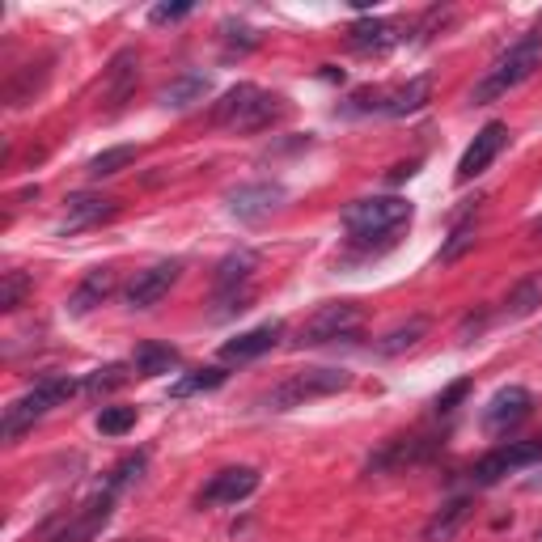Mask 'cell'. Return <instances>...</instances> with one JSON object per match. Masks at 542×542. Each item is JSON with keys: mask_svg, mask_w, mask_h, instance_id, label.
I'll list each match as a JSON object with an SVG mask.
<instances>
[{"mask_svg": "<svg viewBox=\"0 0 542 542\" xmlns=\"http://www.w3.org/2000/svg\"><path fill=\"white\" fill-rule=\"evenodd\" d=\"M538 68H542V26L530 30V34H521V39H517L509 51H504V56H500L492 68L483 72V81H475V89H471V102L483 106V102L504 98L509 89L526 85Z\"/></svg>", "mask_w": 542, "mask_h": 542, "instance_id": "obj_1", "label": "cell"}, {"mask_svg": "<svg viewBox=\"0 0 542 542\" xmlns=\"http://www.w3.org/2000/svg\"><path fill=\"white\" fill-rule=\"evenodd\" d=\"M280 115H284V98L267 94L263 85H250V81L225 89L221 102L212 106V123L225 132H263Z\"/></svg>", "mask_w": 542, "mask_h": 542, "instance_id": "obj_2", "label": "cell"}, {"mask_svg": "<svg viewBox=\"0 0 542 542\" xmlns=\"http://www.w3.org/2000/svg\"><path fill=\"white\" fill-rule=\"evenodd\" d=\"M411 225V204L403 195H373V200H356L343 212V229L356 242H373V238H394L399 229Z\"/></svg>", "mask_w": 542, "mask_h": 542, "instance_id": "obj_3", "label": "cell"}, {"mask_svg": "<svg viewBox=\"0 0 542 542\" xmlns=\"http://www.w3.org/2000/svg\"><path fill=\"white\" fill-rule=\"evenodd\" d=\"M81 386L72 382V377H60V373H51V377H39L22 399H13L9 407H5V424H0V432H5V441H17L22 432L34 424V420H43V415L51 411V407H60L64 399H72Z\"/></svg>", "mask_w": 542, "mask_h": 542, "instance_id": "obj_4", "label": "cell"}, {"mask_svg": "<svg viewBox=\"0 0 542 542\" xmlns=\"http://www.w3.org/2000/svg\"><path fill=\"white\" fill-rule=\"evenodd\" d=\"M352 386V373L348 369H301L293 377H284L280 386H271L263 394V407L267 411H293L305 407L314 399H327V394H339Z\"/></svg>", "mask_w": 542, "mask_h": 542, "instance_id": "obj_5", "label": "cell"}, {"mask_svg": "<svg viewBox=\"0 0 542 542\" xmlns=\"http://www.w3.org/2000/svg\"><path fill=\"white\" fill-rule=\"evenodd\" d=\"M432 98V77H411L407 85H394V89H356L352 94V111H373V115H390V119H403L415 115L420 106H428Z\"/></svg>", "mask_w": 542, "mask_h": 542, "instance_id": "obj_6", "label": "cell"}, {"mask_svg": "<svg viewBox=\"0 0 542 542\" xmlns=\"http://www.w3.org/2000/svg\"><path fill=\"white\" fill-rule=\"evenodd\" d=\"M360 327V305L356 301H327L301 322L297 331V348H318L331 339H352Z\"/></svg>", "mask_w": 542, "mask_h": 542, "instance_id": "obj_7", "label": "cell"}, {"mask_svg": "<svg viewBox=\"0 0 542 542\" xmlns=\"http://www.w3.org/2000/svg\"><path fill=\"white\" fill-rule=\"evenodd\" d=\"M441 449L437 437H428V432H411V437H390L382 441V449L377 454H369L365 471L369 475H386V471H403V466H420L428 462L432 454Z\"/></svg>", "mask_w": 542, "mask_h": 542, "instance_id": "obj_8", "label": "cell"}, {"mask_svg": "<svg viewBox=\"0 0 542 542\" xmlns=\"http://www.w3.org/2000/svg\"><path fill=\"white\" fill-rule=\"evenodd\" d=\"M534 462H538V445H534V441L496 445L492 454H483V458L471 466V483H475V487H492V483H500L504 475L521 471V466H534Z\"/></svg>", "mask_w": 542, "mask_h": 542, "instance_id": "obj_9", "label": "cell"}, {"mask_svg": "<svg viewBox=\"0 0 542 542\" xmlns=\"http://www.w3.org/2000/svg\"><path fill=\"white\" fill-rule=\"evenodd\" d=\"M284 200H288V191L280 183H267L263 178V183H246L238 191H229V216L242 225H259L271 212H280Z\"/></svg>", "mask_w": 542, "mask_h": 542, "instance_id": "obj_10", "label": "cell"}, {"mask_svg": "<svg viewBox=\"0 0 542 542\" xmlns=\"http://www.w3.org/2000/svg\"><path fill=\"white\" fill-rule=\"evenodd\" d=\"M530 411H534V394L526 386H504L492 394V403L483 407V432L509 437L521 420H530Z\"/></svg>", "mask_w": 542, "mask_h": 542, "instance_id": "obj_11", "label": "cell"}, {"mask_svg": "<svg viewBox=\"0 0 542 542\" xmlns=\"http://www.w3.org/2000/svg\"><path fill=\"white\" fill-rule=\"evenodd\" d=\"M136 77H140L136 47L115 51V60H111V68H106L102 89H98V106H102V111H123V102L136 94Z\"/></svg>", "mask_w": 542, "mask_h": 542, "instance_id": "obj_12", "label": "cell"}, {"mask_svg": "<svg viewBox=\"0 0 542 542\" xmlns=\"http://www.w3.org/2000/svg\"><path fill=\"white\" fill-rule=\"evenodd\" d=\"M259 492V471L255 466H229V471H216L204 492H200V509H216V504H238L246 496Z\"/></svg>", "mask_w": 542, "mask_h": 542, "instance_id": "obj_13", "label": "cell"}, {"mask_svg": "<svg viewBox=\"0 0 542 542\" xmlns=\"http://www.w3.org/2000/svg\"><path fill=\"white\" fill-rule=\"evenodd\" d=\"M504 140H509V128H504L500 119L483 123V132L466 144V153L458 161V183H471V178H479L487 166H492V161L500 157V149H504Z\"/></svg>", "mask_w": 542, "mask_h": 542, "instance_id": "obj_14", "label": "cell"}, {"mask_svg": "<svg viewBox=\"0 0 542 542\" xmlns=\"http://www.w3.org/2000/svg\"><path fill=\"white\" fill-rule=\"evenodd\" d=\"M178 276H183V263H178V259L153 263L149 271H140V276L128 284V293H123V297H128L132 310H153V305L178 284Z\"/></svg>", "mask_w": 542, "mask_h": 542, "instance_id": "obj_15", "label": "cell"}, {"mask_svg": "<svg viewBox=\"0 0 542 542\" xmlns=\"http://www.w3.org/2000/svg\"><path fill=\"white\" fill-rule=\"evenodd\" d=\"M280 335H284V322L271 318V322H263V327L242 331L238 339L221 343V360H225V365H246V360H259V356H267L271 348H276Z\"/></svg>", "mask_w": 542, "mask_h": 542, "instance_id": "obj_16", "label": "cell"}, {"mask_svg": "<svg viewBox=\"0 0 542 542\" xmlns=\"http://www.w3.org/2000/svg\"><path fill=\"white\" fill-rule=\"evenodd\" d=\"M348 47L356 56H386L390 47H399V26L386 17H360L348 30Z\"/></svg>", "mask_w": 542, "mask_h": 542, "instance_id": "obj_17", "label": "cell"}, {"mask_svg": "<svg viewBox=\"0 0 542 542\" xmlns=\"http://www.w3.org/2000/svg\"><path fill=\"white\" fill-rule=\"evenodd\" d=\"M64 216H60V233H77V229H89V225H102L111 221V216L119 212L115 200H106V195H68L64 200Z\"/></svg>", "mask_w": 542, "mask_h": 542, "instance_id": "obj_18", "label": "cell"}, {"mask_svg": "<svg viewBox=\"0 0 542 542\" xmlns=\"http://www.w3.org/2000/svg\"><path fill=\"white\" fill-rule=\"evenodd\" d=\"M111 513H115V492H111V487H102V492L81 509V517L56 534V542H89L106 526V521H111Z\"/></svg>", "mask_w": 542, "mask_h": 542, "instance_id": "obj_19", "label": "cell"}, {"mask_svg": "<svg viewBox=\"0 0 542 542\" xmlns=\"http://www.w3.org/2000/svg\"><path fill=\"white\" fill-rule=\"evenodd\" d=\"M115 293V271L111 267H94V271H85L81 284L72 288V297H68V314L72 318H81L89 310H98V305Z\"/></svg>", "mask_w": 542, "mask_h": 542, "instance_id": "obj_20", "label": "cell"}, {"mask_svg": "<svg viewBox=\"0 0 542 542\" xmlns=\"http://www.w3.org/2000/svg\"><path fill=\"white\" fill-rule=\"evenodd\" d=\"M255 267H259L255 250H233V255H225L221 263H216V297H229V293H242V288H250Z\"/></svg>", "mask_w": 542, "mask_h": 542, "instance_id": "obj_21", "label": "cell"}, {"mask_svg": "<svg viewBox=\"0 0 542 542\" xmlns=\"http://www.w3.org/2000/svg\"><path fill=\"white\" fill-rule=\"evenodd\" d=\"M466 517H471V500H466V496H454V500H449L445 509L424 526L420 542H454L458 530L466 526Z\"/></svg>", "mask_w": 542, "mask_h": 542, "instance_id": "obj_22", "label": "cell"}, {"mask_svg": "<svg viewBox=\"0 0 542 542\" xmlns=\"http://www.w3.org/2000/svg\"><path fill=\"white\" fill-rule=\"evenodd\" d=\"M132 365L140 377H161V373H174L178 365H183V356H178V348H170V343H140L136 356H132Z\"/></svg>", "mask_w": 542, "mask_h": 542, "instance_id": "obj_23", "label": "cell"}, {"mask_svg": "<svg viewBox=\"0 0 542 542\" xmlns=\"http://www.w3.org/2000/svg\"><path fill=\"white\" fill-rule=\"evenodd\" d=\"M424 335H428V318H407L403 327H394V331H386L382 339H377V352H382V356H399V352L415 348Z\"/></svg>", "mask_w": 542, "mask_h": 542, "instance_id": "obj_24", "label": "cell"}, {"mask_svg": "<svg viewBox=\"0 0 542 542\" xmlns=\"http://www.w3.org/2000/svg\"><path fill=\"white\" fill-rule=\"evenodd\" d=\"M204 94H208V77H204V72H187V77H178L174 85L161 89V102H166V106H178V111H183V106L200 102Z\"/></svg>", "mask_w": 542, "mask_h": 542, "instance_id": "obj_25", "label": "cell"}, {"mask_svg": "<svg viewBox=\"0 0 542 542\" xmlns=\"http://www.w3.org/2000/svg\"><path fill=\"white\" fill-rule=\"evenodd\" d=\"M136 144H115V149H102L98 157H89V178H111V174H119V170H128L132 161H136Z\"/></svg>", "mask_w": 542, "mask_h": 542, "instance_id": "obj_26", "label": "cell"}, {"mask_svg": "<svg viewBox=\"0 0 542 542\" xmlns=\"http://www.w3.org/2000/svg\"><path fill=\"white\" fill-rule=\"evenodd\" d=\"M538 305H542V276H526L509 293V301H504V314L509 318H530Z\"/></svg>", "mask_w": 542, "mask_h": 542, "instance_id": "obj_27", "label": "cell"}, {"mask_svg": "<svg viewBox=\"0 0 542 542\" xmlns=\"http://www.w3.org/2000/svg\"><path fill=\"white\" fill-rule=\"evenodd\" d=\"M43 81H47V64H43L39 72H34V64H26V68L13 77V85H9V106H26V102L43 89Z\"/></svg>", "mask_w": 542, "mask_h": 542, "instance_id": "obj_28", "label": "cell"}, {"mask_svg": "<svg viewBox=\"0 0 542 542\" xmlns=\"http://www.w3.org/2000/svg\"><path fill=\"white\" fill-rule=\"evenodd\" d=\"M216 386H225V369H195V373L183 377V382H174V399H187V394L216 390Z\"/></svg>", "mask_w": 542, "mask_h": 542, "instance_id": "obj_29", "label": "cell"}, {"mask_svg": "<svg viewBox=\"0 0 542 542\" xmlns=\"http://www.w3.org/2000/svg\"><path fill=\"white\" fill-rule=\"evenodd\" d=\"M128 428H136V407H102L98 411V432L102 437H123Z\"/></svg>", "mask_w": 542, "mask_h": 542, "instance_id": "obj_30", "label": "cell"}, {"mask_svg": "<svg viewBox=\"0 0 542 542\" xmlns=\"http://www.w3.org/2000/svg\"><path fill=\"white\" fill-rule=\"evenodd\" d=\"M26 293H30V276H26V271H5V280H0V310L13 314L17 305H22Z\"/></svg>", "mask_w": 542, "mask_h": 542, "instance_id": "obj_31", "label": "cell"}, {"mask_svg": "<svg viewBox=\"0 0 542 542\" xmlns=\"http://www.w3.org/2000/svg\"><path fill=\"white\" fill-rule=\"evenodd\" d=\"M123 382H128V369H123V365H106V369H98V373H89L85 382H81V390H85V394H111V390H119Z\"/></svg>", "mask_w": 542, "mask_h": 542, "instance_id": "obj_32", "label": "cell"}, {"mask_svg": "<svg viewBox=\"0 0 542 542\" xmlns=\"http://www.w3.org/2000/svg\"><path fill=\"white\" fill-rule=\"evenodd\" d=\"M259 47V34L250 26H233L225 22V56H246V51Z\"/></svg>", "mask_w": 542, "mask_h": 542, "instance_id": "obj_33", "label": "cell"}, {"mask_svg": "<svg viewBox=\"0 0 542 542\" xmlns=\"http://www.w3.org/2000/svg\"><path fill=\"white\" fill-rule=\"evenodd\" d=\"M140 471H144V454H132V458H123L115 471H111V479H106V487L119 496V487H128L132 479H140Z\"/></svg>", "mask_w": 542, "mask_h": 542, "instance_id": "obj_34", "label": "cell"}, {"mask_svg": "<svg viewBox=\"0 0 542 542\" xmlns=\"http://www.w3.org/2000/svg\"><path fill=\"white\" fill-rule=\"evenodd\" d=\"M466 394H471V377H458L454 386H445L437 394V403H432V407H437V415H449V411H458V403L466 399Z\"/></svg>", "mask_w": 542, "mask_h": 542, "instance_id": "obj_35", "label": "cell"}, {"mask_svg": "<svg viewBox=\"0 0 542 542\" xmlns=\"http://www.w3.org/2000/svg\"><path fill=\"white\" fill-rule=\"evenodd\" d=\"M471 246H475V225H458V229H454V238H449L445 250H441V263H454V259L466 255Z\"/></svg>", "mask_w": 542, "mask_h": 542, "instance_id": "obj_36", "label": "cell"}, {"mask_svg": "<svg viewBox=\"0 0 542 542\" xmlns=\"http://www.w3.org/2000/svg\"><path fill=\"white\" fill-rule=\"evenodd\" d=\"M187 13H191V5H157L149 17L161 26V22H178V17H187Z\"/></svg>", "mask_w": 542, "mask_h": 542, "instance_id": "obj_37", "label": "cell"}, {"mask_svg": "<svg viewBox=\"0 0 542 542\" xmlns=\"http://www.w3.org/2000/svg\"><path fill=\"white\" fill-rule=\"evenodd\" d=\"M415 174V161H407V166H399V170H394L390 178H394V183H403V178H411Z\"/></svg>", "mask_w": 542, "mask_h": 542, "instance_id": "obj_38", "label": "cell"}, {"mask_svg": "<svg viewBox=\"0 0 542 542\" xmlns=\"http://www.w3.org/2000/svg\"><path fill=\"white\" fill-rule=\"evenodd\" d=\"M526 233H530V242H542V216H538V221H530V225H526Z\"/></svg>", "mask_w": 542, "mask_h": 542, "instance_id": "obj_39", "label": "cell"}, {"mask_svg": "<svg viewBox=\"0 0 542 542\" xmlns=\"http://www.w3.org/2000/svg\"><path fill=\"white\" fill-rule=\"evenodd\" d=\"M534 445H538V462H542V437H538V441H534Z\"/></svg>", "mask_w": 542, "mask_h": 542, "instance_id": "obj_40", "label": "cell"}]
</instances>
